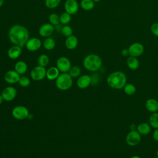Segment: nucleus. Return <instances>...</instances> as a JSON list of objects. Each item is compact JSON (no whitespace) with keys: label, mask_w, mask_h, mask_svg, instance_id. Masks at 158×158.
<instances>
[{"label":"nucleus","mask_w":158,"mask_h":158,"mask_svg":"<svg viewBox=\"0 0 158 158\" xmlns=\"http://www.w3.org/2000/svg\"><path fill=\"white\" fill-rule=\"evenodd\" d=\"M54 31V25H52L50 23H44L40 27L38 30V33L42 37L48 38L53 33Z\"/></svg>","instance_id":"obj_14"},{"label":"nucleus","mask_w":158,"mask_h":158,"mask_svg":"<svg viewBox=\"0 0 158 158\" xmlns=\"http://www.w3.org/2000/svg\"><path fill=\"white\" fill-rule=\"evenodd\" d=\"M56 67L61 73H67L72 67V64L69 58L61 56L57 59Z\"/></svg>","instance_id":"obj_6"},{"label":"nucleus","mask_w":158,"mask_h":158,"mask_svg":"<svg viewBox=\"0 0 158 158\" xmlns=\"http://www.w3.org/2000/svg\"><path fill=\"white\" fill-rule=\"evenodd\" d=\"M69 75L73 78H78L81 74V69L78 66H72L69 71Z\"/></svg>","instance_id":"obj_29"},{"label":"nucleus","mask_w":158,"mask_h":158,"mask_svg":"<svg viewBox=\"0 0 158 158\" xmlns=\"http://www.w3.org/2000/svg\"><path fill=\"white\" fill-rule=\"evenodd\" d=\"M154 158H158V157H157V156H156V157H154Z\"/></svg>","instance_id":"obj_42"},{"label":"nucleus","mask_w":158,"mask_h":158,"mask_svg":"<svg viewBox=\"0 0 158 158\" xmlns=\"http://www.w3.org/2000/svg\"><path fill=\"white\" fill-rule=\"evenodd\" d=\"M151 31L156 36L158 37V23H154L151 26Z\"/></svg>","instance_id":"obj_34"},{"label":"nucleus","mask_w":158,"mask_h":158,"mask_svg":"<svg viewBox=\"0 0 158 158\" xmlns=\"http://www.w3.org/2000/svg\"><path fill=\"white\" fill-rule=\"evenodd\" d=\"M141 139V135L136 130H130L125 137L126 143L130 146H135Z\"/></svg>","instance_id":"obj_7"},{"label":"nucleus","mask_w":158,"mask_h":158,"mask_svg":"<svg viewBox=\"0 0 158 158\" xmlns=\"http://www.w3.org/2000/svg\"><path fill=\"white\" fill-rule=\"evenodd\" d=\"M14 70L20 75L25 73L28 70V65L27 63L23 60L17 61L14 65Z\"/></svg>","instance_id":"obj_20"},{"label":"nucleus","mask_w":158,"mask_h":158,"mask_svg":"<svg viewBox=\"0 0 158 158\" xmlns=\"http://www.w3.org/2000/svg\"><path fill=\"white\" fill-rule=\"evenodd\" d=\"M130 158H141V157L138 156H136V155H135V156H133L131 157H130Z\"/></svg>","instance_id":"obj_38"},{"label":"nucleus","mask_w":158,"mask_h":158,"mask_svg":"<svg viewBox=\"0 0 158 158\" xmlns=\"http://www.w3.org/2000/svg\"><path fill=\"white\" fill-rule=\"evenodd\" d=\"M46 69L44 67L37 65L34 67L30 72V77L34 81H40L46 77Z\"/></svg>","instance_id":"obj_8"},{"label":"nucleus","mask_w":158,"mask_h":158,"mask_svg":"<svg viewBox=\"0 0 158 158\" xmlns=\"http://www.w3.org/2000/svg\"><path fill=\"white\" fill-rule=\"evenodd\" d=\"M123 89L124 93L128 96L133 95L136 91L135 86L132 83H126L123 88Z\"/></svg>","instance_id":"obj_26"},{"label":"nucleus","mask_w":158,"mask_h":158,"mask_svg":"<svg viewBox=\"0 0 158 158\" xmlns=\"http://www.w3.org/2000/svg\"><path fill=\"white\" fill-rule=\"evenodd\" d=\"M72 84L73 79L69 73H61L56 80V86L61 91L69 89Z\"/></svg>","instance_id":"obj_4"},{"label":"nucleus","mask_w":158,"mask_h":158,"mask_svg":"<svg viewBox=\"0 0 158 158\" xmlns=\"http://www.w3.org/2000/svg\"><path fill=\"white\" fill-rule=\"evenodd\" d=\"M92 83L91 77L89 75H83L78 78L77 85L80 89H85Z\"/></svg>","instance_id":"obj_15"},{"label":"nucleus","mask_w":158,"mask_h":158,"mask_svg":"<svg viewBox=\"0 0 158 158\" xmlns=\"http://www.w3.org/2000/svg\"><path fill=\"white\" fill-rule=\"evenodd\" d=\"M61 33L66 38L70 36L73 34L72 28L68 25H64L61 28Z\"/></svg>","instance_id":"obj_32"},{"label":"nucleus","mask_w":158,"mask_h":158,"mask_svg":"<svg viewBox=\"0 0 158 158\" xmlns=\"http://www.w3.org/2000/svg\"><path fill=\"white\" fill-rule=\"evenodd\" d=\"M121 54L122 56H127L129 55V52H128V49H126V48H124L121 51Z\"/></svg>","instance_id":"obj_36"},{"label":"nucleus","mask_w":158,"mask_h":158,"mask_svg":"<svg viewBox=\"0 0 158 158\" xmlns=\"http://www.w3.org/2000/svg\"><path fill=\"white\" fill-rule=\"evenodd\" d=\"M149 124L154 129L158 128V112L152 113L149 117Z\"/></svg>","instance_id":"obj_25"},{"label":"nucleus","mask_w":158,"mask_h":158,"mask_svg":"<svg viewBox=\"0 0 158 158\" xmlns=\"http://www.w3.org/2000/svg\"><path fill=\"white\" fill-rule=\"evenodd\" d=\"M29 114L28 109L23 106H17L12 110V116L15 119L19 120L28 118Z\"/></svg>","instance_id":"obj_5"},{"label":"nucleus","mask_w":158,"mask_h":158,"mask_svg":"<svg viewBox=\"0 0 158 158\" xmlns=\"http://www.w3.org/2000/svg\"><path fill=\"white\" fill-rule=\"evenodd\" d=\"M94 2H100L101 0H93Z\"/></svg>","instance_id":"obj_40"},{"label":"nucleus","mask_w":158,"mask_h":158,"mask_svg":"<svg viewBox=\"0 0 158 158\" xmlns=\"http://www.w3.org/2000/svg\"><path fill=\"white\" fill-rule=\"evenodd\" d=\"M65 12L69 14L74 15L76 14L79 9V4L77 0H66L64 2Z\"/></svg>","instance_id":"obj_11"},{"label":"nucleus","mask_w":158,"mask_h":158,"mask_svg":"<svg viewBox=\"0 0 158 158\" xmlns=\"http://www.w3.org/2000/svg\"><path fill=\"white\" fill-rule=\"evenodd\" d=\"M49 22L52 25H57L60 23L59 16L56 13H52L49 16Z\"/></svg>","instance_id":"obj_31"},{"label":"nucleus","mask_w":158,"mask_h":158,"mask_svg":"<svg viewBox=\"0 0 158 158\" xmlns=\"http://www.w3.org/2000/svg\"><path fill=\"white\" fill-rule=\"evenodd\" d=\"M43 46L46 50L51 51L56 47V41L52 38L48 37L44 40Z\"/></svg>","instance_id":"obj_23"},{"label":"nucleus","mask_w":158,"mask_h":158,"mask_svg":"<svg viewBox=\"0 0 158 158\" xmlns=\"http://www.w3.org/2000/svg\"><path fill=\"white\" fill-rule=\"evenodd\" d=\"M8 38L13 44L23 48L30 38V33L28 29L23 25L15 24L9 30Z\"/></svg>","instance_id":"obj_1"},{"label":"nucleus","mask_w":158,"mask_h":158,"mask_svg":"<svg viewBox=\"0 0 158 158\" xmlns=\"http://www.w3.org/2000/svg\"><path fill=\"white\" fill-rule=\"evenodd\" d=\"M146 109L150 112L154 113L158 111V101L154 98H149L145 102Z\"/></svg>","instance_id":"obj_18"},{"label":"nucleus","mask_w":158,"mask_h":158,"mask_svg":"<svg viewBox=\"0 0 158 158\" xmlns=\"http://www.w3.org/2000/svg\"><path fill=\"white\" fill-rule=\"evenodd\" d=\"M78 40L76 36L71 35L66 38L65 41V46L69 50H73L75 49L78 45Z\"/></svg>","instance_id":"obj_17"},{"label":"nucleus","mask_w":158,"mask_h":158,"mask_svg":"<svg viewBox=\"0 0 158 158\" xmlns=\"http://www.w3.org/2000/svg\"><path fill=\"white\" fill-rule=\"evenodd\" d=\"M4 101V100L3 98H2V96H1V94H0V105H1V104H2V102H3Z\"/></svg>","instance_id":"obj_37"},{"label":"nucleus","mask_w":158,"mask_h":158,"mask_svg":"<svg viewBox=\"0 0 158 158\" xmlns=\"http://www.w3.org/2000/svg\"><path fill=\"white\" fill-rule=\"evenodd\" d=\"M127 81V76L122 71H115L110 73L106 80L108 86L115 89H123Z\"/></svg>","instance_id":"obj_2"},{"label":"nucleus","mask_w":158,"mask_h":158,"mask_svg":"<svg viewBox=\"0 0 158 158\" xmlns=\"http://www.w3.org/2000/svg\"><path fill=\"white\" fill-rule=\"evenodd\" d=\"M151 127L150 125L146 122H143L137 125L136 131L141 135H146L151 132Z\"/></svg>","instance_id":"obj_21"},{"label":"nucleus","mask_w":158,"mask_h":158,"mask_svg":"<svg viewBox=\"0 0 158 158\" xmlns=\"http://www.w3.org/2000/svg\"><path fill=\"white\" fill-rule=\"evenodd\" d=\"M17 94L16 89L12 86H7L5 88L1 93V96L6 101H11L14 100Z\"/></svg>","instance_id":"obj_12"},{"label":"nucleus","mask_w":158,"mask_h":158,"mask_svg":"<svg viewBox=\"0 0 158 158\" xmlns=\"http://www.w3.org/2000/svg\"><path fill=\"white\" fill-rule=\"evenodd\" d=\"M60 75V71L57 67H51L46 70V77L49 80H56Z\"/></svg>","instance_id":"obj_19"},{"label":"nucleus","mask_w":158,"mask_h":158,"mask_svg":"<svg viewBox=\"0 0 158 158\" xmlns=\"http://www.w3.org/2000/svg\"><path fill=\"white\" fill-rule=\"evenodd\" d=\"M83 65L85 69L90 72H96L102 66V59L96 54H89L85 56L83 61Z\"/></svg>","instance_id":"obj_3"},{"label":"nucleus","mask_w":158,"mask_h":158,"mask_svg":"<svg viewBox=\"0 0 158 158\" xmlns=\"http://www.w3.org/2000/svg\"><path fill=\"white\" fill-rule=\"evenodd\" d=\"M60 23L62 25H67L72 20V15L69 13L64 12L59 15Z\"/></svg>","instance_id":"obj_28"},{"label":"nucleus","mask_w":158,"mask_h":158,"mask_svg":"<svg viewBox=\"0 0 158 158\" xmlns=\"http://www.w3.org/2000/svg\"><path fill=\"white\" fill-rule=\"evenodd\" d=\"M20 77V74H19L15 70H10L5 73L4 79L7 83L15 84L19 82Z\"/></svg>","instance_id":"obj_13"},{"label":"nucleus","mask_w":158,"mask_h":158,"mask_svg":"<svg viewBox=\"0 0 158 158\" xmlns=\"http://www.w3.org/2000/svg\"><path fill=\"white\" fill-rule=\"evenodd\" d=\"M61 0H45L44 4L49 9H55L59 6Z\"/></svg>","instance_id":"obj_30"},{"label":"nucleus","mask_w":158,"mask_h":158,"mask_svg":"<svg viewBox=\"0 0 158 158\" xmlns=\"http://www.w3.org/2000/svg\"><path fill=\"white\" fill-rule=\"evenodd\" d=\"M19 84L20 86L26 88L28 87L30 85V80L27 77H20V79L19 80Z\"/></svg>","instance_id":"obj_33"},{"label":"nucleus","mask_w":158,"mask_h":158,"mask_svg":"<svg viewBox=\"0 0 158 158\" xmlns=\"http://www.w3.org/2000/svg\"><path fill=\"white\" fill-rule=\"evenodd\" d=\"M156 156H157V157H158V149L156 151Z\"/></svg>","instance_id":"obj_41"},{"label":"nucleus","mask_w":158,"mask_h":158,"mask_svg":"<svg viewBox=\"0 0 158 158\" xmlns=\"http://www.w3.org/2000/svg\"><path fill=\"white\" fill-rule=\"evenodd\" d=\"M127 65L131 70H136L139 66V62L136 57L130 56L127 59Z\"/></svg>","instance_id":"obj_22"},{"label":"nucleus","mask_w":158,"mask_h":158,"mask_svg":"<svg viewBox=\"0 0 158 158\" xmlns=\"http://www.w3.org/2000/svg\"><path fill=\"white\" fill-rule=\"evenodd\" d=\"M152 137L156 141H158V128H156L153 132Z\"/></svg>","instance_id":"obj_35"},{"label":"nucleus","mask_w":158,"mask_h":158,"mask_svg":"<svg viewBox=\"0 0 158 158\" xmlns=\"http://www.w3.org/2000/svg\"><path fill=\"white\" fill-rule=\"evenodd\" d=\"M4 4V0H0V7L2 6Z\"/></svg>","instance_id":"obj_39"},{"label":"nucleus","mask_w":158,"mask_h":158,"mask_svg":"<svg viewBox=\"0 0 158 158\" xmlns=\"http://www.w3.org/2000/svg\"><path fill=\"white\" fill-rule=\"evenodd\" d=\"M22 48L19 46L13 44L7 51V56L11 59H18L22 54Z\"/></svg>","instance_id":"obj_16"},{"label":"nucleus","mask_w":158,"mask_h":158,"mask_svg":"<svg viewBox=\"0 0 158 158\" xmlns=\"http://www.w3.org/2000/svg\"><path fill=\"white\" fill-rule=\"evenodd\" d=\"M42 45L41 41L36 37L29 38L25 44L27 49L31 52H35L40 49Z\"/></svg>","instance_id":"obj_10"},{"label":"nucleus","mask_w":158,"mask_h":158,"mask_svg":"<svg viewBox=\"0 0 158 158\" xmlns=\"http://www.w3.org/2000/svg\"><path fill=\"white\" fill-rule=\"evenodd\" d=\"M128 49L130 56L137 57L143 54L144 48L140 43H134L128 47Z\"/></svg>","instance_id":"obj_9"},{"label":"nucleus","mask_w":158,"mask_h":158,"mask_svg":"<svg viewBox=\"0 0 158 158\" xmlns=\"http://www.w3.org/2000/svg\"><path fill=\"white\" fill-rule=\"evenodd\" d=\"M37 62H38V65L46 67L49 64V58L46 54H41L38 57Z\"/></svg>","instance_id":"obj_27"},{"label":"nucleus","mask_w":158,"mask_h":158,"mask_svg":"<svg viewBox=\"0 0 158 158\" xmlns=\"http://www.w3.org/2000/svg\"><path fill=\"white\" fill-rule=\"evenodd\" d=\"M80 6L85 10H91L94 7V2L93 0H81Z\"/></svg>","instance_id":"obj_24"}]
</instances>
